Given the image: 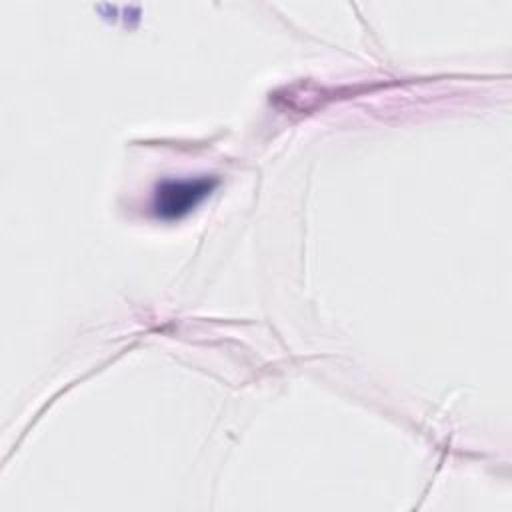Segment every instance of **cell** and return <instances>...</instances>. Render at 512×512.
<instances>
[{
	"label": "cell",
	"mask_w": 512,
	"mask_h": 512,
	"mask_svg": "<svg viewBox=\"0 0 512 512\" xmlns=\"http://www.w3.org/2000/svg\"><path fill=\"white\" fill-rule=\"evenodd\" d=\"M216 186L212 178L166 180L154 192V214L162 220H178L194 210Z\"/></svg>",
	"instance_id": "obj_1"
}]
</instances>
